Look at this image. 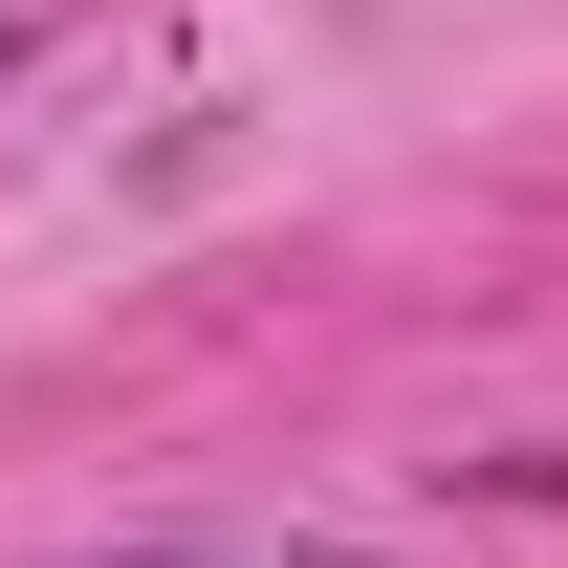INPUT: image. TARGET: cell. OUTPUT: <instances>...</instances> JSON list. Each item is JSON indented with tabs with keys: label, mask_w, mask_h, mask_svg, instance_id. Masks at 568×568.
I'll list each match as a JSON object with an SVG mask.
<instances>
[{
	"label": "cell",
	"mask_w": 568,
	"mask_h": 568,
	"mask_svg": "<svg viewBox=\"0 0 568 568\" xmlns=\"http://www.w3.org/2000/svg\"><path fill=\"white\" fill-rule=\"evenodd\" d=\"M0 44H22V22H0Z\"/></svg>",
	"instance_id": "6da1fadb"
}]
</instances>
